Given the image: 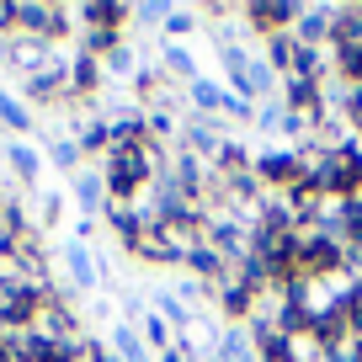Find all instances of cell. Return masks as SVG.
Segmentation results:
<instances>
[{
  "mask_svg": "<svg viewBox=\"0 0 362 362\" xmlns=\"http://www.w3.org/2000/svg\"><path fill=\"white\" fill-rule=\"evenodd\" d=\"M0 176L11 181L22 197H33L37 187H48V160L37 139H6L0 144Z\"/></svg>",
  "mask_w": 362,
  "mask_h": 362,
  "instance_id": "cell-1",
  "label": "cell"
},
{
  "mask_svg": "<svg viewBox=\"0 0 362 362\" xmlns=\"http://www.w3.org/2000/svg\"><path fill=\"white\" fill-rule=\"evenodd\" d=\"M64 197H69V214H80V218H102V214H107V203H112L102 165H80L75 176L64 181Z\"/></svg>",
  "mask_w": 362,
  "mask_h": 362,
  "instance_id": "cell-2",
  "label": "cell"
},
{
  "mask_svg": "<svg viewBox=\"0 0 362 362\" xmlns=\"http://www.w3.org/2000/svg\"><path fill=\"white\" fill-rule=\"evenodd\" d=\"M27 214H33V229L48 240L64 235L69 224V197H64V181H54V187H37L33 197H27Z\"/></svg>",
  "mask_w": 362,
  "mask_h": 362,
  "instance_id": "cell-3",
  "label": "cell"
},
{
  "mask_svg": "<svg viewBox=\"0 0 362 362\" xmlns=\"http://www.w3.org/2000/svg\"><path fill=\"white\" fill-rule=\"evenodd\" d=\"M229 96H235V90H229L218 75L192 80V86H187V117H224Z\"/></svg>",
  "mask_w": 362,
  "mask_h": 362,
  "instance_id": "cell-4",
  "label": "cell"
},
{
  "mask_svg": "<svg viewBox=\"0 0 362 362\" xmlns=\"http://www.w3.org/2000/svg\"><path fill=\"white\" fill-rule=\"evenodd\" d=\"M0 134L6 139H37V112L0 80Z\"/></svg>",
  "mask_w": 362,
  "mask_h": 362,
  "instance_id": "cell-5",
  "label": "cell"
},
{
  "mask_svg": "<svg viewBox=\"0 0 362 362\" xmlns=\"http://www.w3.org/2000/svg\"><path fill=\"white\" fill-rule=\"evenodd\" d=\"M43 144V160H48V170H54L59 181H69L80 165H90L86 155H80V144H75V134H43L37 139Z\"/></svg>",
  "mask_w": 362,
  "mask_h": 362,
  "instance_id": "cell-6",
  "label": "cell"
},
{
  "mask_svg": "<svg viewBox=\"0 0 362 362\" xmlns=\"http://www.w3.org/2000/svg\"><path fill=\"white\" fill-rule=\"evenodd\" d=\"M107 351H112L117 362H155V351L144 346V336H139V325H123V320H117V325L107 330Z\"/></svg>",
  "mask_w": 362,
  "mask_h": 362,
  "instance_id": "cell-7",
  "label": "cell"
},
{
  "mask_svg": "<svg viewBox=\"0 0 362 362\" xmlns=\"http://www.w3.org/2000/svg\"><path fill=\"white\" fill-rule=\"evenodd\" d=\"M139 336H144V346L155 351V357H160V351H170V346H176V330H170L165 320L155 315V309H149V315L139 320Z\"/></svg>",
  "mask_w": 362,
  "mask_h": 362,
  "instance_id": "cell-8",
  "label": "cell"
},
{
  "mask_svg": "<svg viewBox=\"0 0 362 362\" xmlns=\"http://www.w3.org/2000/svg\"><path fill=\"white\" fill-rule=\"evenodd\" d=\"M0 43H6V37H0Z\"/></svg>",
  "mask_w": 362,
  "mask_h": 362,
  "instance_id": "cell-9",
  "label": "cell"
}]
</instances>
